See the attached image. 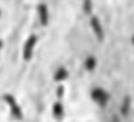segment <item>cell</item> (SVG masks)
<instances>
[{"instance_id":"cell-1","label":"cell","mask_w":134,"mask_h":122,"mask_svg":"<svg viewBox=\"0 0 134 122\" xmlns=\"http://www.w3.org/2000/svg\"><path fill=\"white\" fill-rule=\"evenodd\" d=\"M89 96L90 99L92 101L96 103V105L102 109H105L112 99V94L111 91H107L104 87H102L100 84H96V86H92L90 88V92H89Z\"/></svg>"},{"instance_id":"cell-2","label":"cell","mask_w":134,"mask_h":122,"mask_svg":"<svg viewBox=\"0 0 134 122\" xmlns=\"http://www.w3.org/2000/svg\"><path fill=\"white\" fill-rule=\"evenodd\" d=\"M38 38H39L38 34L34 33V34H30L29 38L24 42L22 52H21L24 61L30 62V61L33 60V57H34V48H35V45H37V43H38Z\"/></svg>"},{"instance_id":"cell-3","label":"cell","mask_w":134,"mask_h":122,"mask_svg":"<svg viewBox=\"0 0 134 122\" xmlns=\"http://www.w3.org/2000/svg\"><path fill=\"white\" fill-rule=\"evenodd\" d=\"M90 26H91L92 33L96 37V39L99 40V43H104L107 34H105V27L103 25V21L98 16L92 14V16H90Z\"/></svg>"},{"instance_id":"cell-4","label":"cell","mask_w":134,"mask_h":122,"mask_svg":"<svg viewBox=\"0 0 134 122\" xmlns=\"http://www.w3.org/2000/svg\"><path fill=\"white\" fill-rule=\"evenodd\" d=\"M37 17L39 18L41 24L43 27H47L49 21H51V16H49V9L47 7L44 1H41L39 4H37Z\"/></svg>"},{"instance_id":"cell-5","label":"cell","mask_w":134,"mask_h":122,"mask_svg":"<svg viewBox=\"0 0 134 122\" xmlns=\"http://www.w3.org/2000/svg\"><path fill=\"white\" fill-rule=\"evenodd\" d=\"M68 78H69V70H68V66H65V65H60L59 68H56V70L53 72V75H52V81L55 83L65 82Z\"/></svg>"},{"instance_id":"cell-6","label":"cell","mask_w":134,"mask_h":122,"mask_svg":"<svg viewBox=\"0 0 134 122\" xmlns=\"http://www.w3.org/2000/svg\"><path fill=\"white\" fill-rule=\"evenodd\" d=\"M83 68L87 73H94L98 68V57L94 53H89L83 60Z\"/></svg>"},{"instance_id":"cell-7","label":"cell","mask_w":134,"mask_h":122,"mask_svg":"<svg viewBox=\"0 0 134 122\" xmlns=\"http://www.w3.org/2000/svg\"><path fill=\"white\" fill-rule=\"evenodd\" d=\"M52 116L55 120H63L65 116V107L60 99H57L52 104Z\"/></svg>"},{"instance_id":"cell-8","label":"cell","mask_w":134,"mask_h":122,"mask_svg":"<svg viewBox=\"0 0 134 122\" xmlns=\"http://www.w3.org/2000/svg\"><path fill=\"white\" fill-rule=\"evenodd\" d=\"M95 1L94 0H82V10H83V13L90 17V16H92V10H94V8H95Z\"/></svg>"},{"instance_id":"cell-9","label":"cell","mask_w":134,"mask_h":122,"mask_svg":"<svg viewBox=\"0 0 134 122\" xmlns=\"http://www.w3.org/2000/svg\"><path fill=\"white\" fill-rule=\"evenodd\" d=\"M55 96H56L57 99H60V100L65 96V86H64V84H59V86L55 88Z\"/></svg>"},{"instance_id":"cell-10","label":"cell","mask_w":134,"mask_h":122,"mask_svg":"<svg viewBox=\"0 0 134 122\" xmlns=\"http://www.w3.org/2000/svg\"><path fill=\"white\" fill-rule=\"evenodd\" d=\"M3 48H4V42H3V39L0 38V51H1Z\"/></svg>"},{"instance_id":"cell-11","label":"cell","mask_w":134,"mask_h":122,"mask_svg":"<svg viewBox=\"0 0 134 122\" xmlns=\"http://www.w3.org/2000/svg\"><path fill=\"white\" fill-rule=\"evenodd\" d=\"M130 44H132V45L134 47V34L132 35V38H130Z\"/></svg>"}]
</instances>
